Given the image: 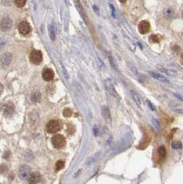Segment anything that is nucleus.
I'll use <instances>...</instances> for the list:
<instances>
[{"label":"nucleus","instance_id":"obj_5","mask_svg":"<svg viewBox=\"0 0 183 184\" xmlns=\"http://www.w3.org/2000/svg\"><path fill=\"white\" fill-rule=\"evenodd\" d=\"M105 85V88L107 90V91L110 93L112 97H115L116 99H120V97H119V94H118V93L116 90L114 85L113 84V82H112V81L110 79H108L106 80Z\"/></svg>","mask_w":183,"mask_h":184},{"label":"nucleus","instance_id":"obj_12","mask_svg":"<svg viewBox=\"0 0 183 184\" xmlns=\"http://www.w3.org/2000/svg\"><path fill=\"white\" fill-rule=\"evenodd\" d=\"M28 180L30 183H37L42 180V175L39 172H33L30 175Z\"/></svg>","mask_w":183,"mask_h":184},{"label":"nucleus","instance_id":"obj_32","mask_svg":"<svg viewBox=\"0 0 183 184\" xmlns=\"http://www.w3.org/2000/svg\"><path fill=\"white\" fill-rule=\"evenodd\" d=\"M175 112H176V113H179V114H183V109L182 108L177 109V110H175Z\"/></svg>","mask_w":183,"mask_h":184},{"label":"nucleus","instance_id":"obj_30","mask_svg":"<svg viewBox=\"0 0 183 184\" xmlns=\"http://www.w3.org/2000/svg\"><path fill=\"white\" fill-rule=\"evenodd\" d=\"M6 170H7V167H6V165H1V167H0V172H5V171Z\"/></svg>","mask_w":183,"mask_h":184},{"label":"nucleus","instance_id":"obj_18","mask_svg":"<svg viewBox=\"0 0 183 184\" xmlns=\"http://www.w3.org/2000/svg\"><path fill=\"white\" fill-rule=\"evenodd\" d=\"M48 34H49V37L50 39L52 41H55V38H56V34H55V29H54L52 26V25H48Z\"/></svg>","mask_w":183,"mask_h":184},{"label":"nucleus","instance_id":"obj_11","mask_svg":"<svg viewBox=\"0 0 183 184\" xmlns=\"http://www.w3.org/2000/svg\"><path fill=\"white\" fill-rule=\"evenodd\" d=\"M12 60V55L11 54L8 53H5L2 56L1 58V64L3 67H6L7 66L9 65V64L10 63Z\"/></svg>","mask_w":183,"mask_h":184},{"label":"nucleus","instance_id":"obj_23","mask_svg":"<svg viewBox=\"0 0 183 184\" xmlns=\"http://www.w3.org/2000/svg\"><path fill=\"white\" fill-rule=\"evenodd\" d=\"M158 154L159 155L161 156V157H166L167 151L164 146H161V147L158 148Z\"/></svg>","mask_w":183,"mask_h":184},{"label":"nucleus","instance_id":"obj_24","mask_svg":"<svg viewBox=\"0 0 183 184\" xmlns=\"http://www.w3.org/2000/svg\"><path fill=\"white\" fill-rule=\"evenodd\" d=\"M26 1L27 0H15V4L18 8H21L25 6Z\"/></svg>","mask_w":183,"mask_h":184},{"label":"nucleus","instance_id":"obj_34","mask_svg":"<svg viewBox=\"0 0 183 184\" xmlns=\"http://www.w3.org/2000/svg\"><path fill=\"white\" fill-rule=\"evenodd\" d=\"M9 155H10L9 152H7L6 154H4V158H6V159H7V158H8Z\"/></svg>","mask_w":183,"mask_h":184},{"label":"nucleus","instance_id":"obj_3","mask_svg":"<svg viewBox=\"0 0 183 184\" xmlns=\"http://www.w3.org/2000/svg\"><path fill=\"white\" fill-rule=\"evenodd\" d=\"M30 59L31 62L34 64H39L43 61V55L40 50H34L31 52L30 55Z\"/></svg>","mask_w":183,"mask_h":184},{"label":"nucleus","instance_id":"obj_22","mask_svg":"<svg viewBox=\"0 0 183 184\" xmlns=\"http://www.w3.org/2000/svg\"><path fill=\"white\" fill-rule=\"evenodd\" d=\"M64 166H65L64 161H61V160L58 161L57 162V163H56V170H57V171L61 170H62V169L64 168Z\"/></svg>","mask_w":183,"mask_h":184},{"label":"nucleus","instance_id":"obj_17","mask_svg":"<svg viewBox=\"0 0 183 184\" xmlns=\"http://www.w3.org/2000/svg\"><path fill=\"white\" fill-rule=\"evenodd\" d=\"M108 60H109V61H110V65H111V66L112 67V68H113L114 70H118L117 64H116V62L115 59H114V58L113 57L112 55L110 54V53H108Z\"/></svg>","mask_w":183,"mask_h":184},{"label":"nucleus","instance_id":"obj_20","mask_svg":"<svg viewBox=\"0 0 183 184\" xmlns=\"http://www.w3.org/2000/svg\"><path fill=\"white\" fill-rule=\"evenodd\" d=\"M172 148L174 150H179L182 148V144L180 141H174L172 143Z\"/></svg>","mask_w":183,"mask_h":184},{"label":"nucleus","instance_id":"obj_21","mask_svg":"<svg viewBox=\"0 0 183 184\" xmlns=\"http://www.w3.org/2000/svg\"><path fill=\"white\" fill-rule=\"evenodd\" d=\"M151 123H152V124H153L154 127L155 129L157 131H159L161 129V123H160L159 121L157 119H156V118H153V119H151Z\"/></svg>","mask_w":183,"mask_h":184},{"label":"nucleus","instance_id":"obj_25","mask_svg":"<svg viewBox=\"0 0 183 184\" xmlns=\"http://www.w3.org/2000/svg\"><path fill=\"white\" fill-rule=\"evenodd\" d=\"M102 110H103V114H105V119H111L110 111H109V110H108V108H105V107H103Z\"/></svg>","mask_w":183,"mask_h":184},{"label":"nucleus","instance_id":"obj_19","mask_svg":"<svg viewBox=\"0 0 183 184\" xmlns=\"http://www.w3.org/2000/svg\"><path fill=\"white\" fill-rule=\"evenodd\" d=\"M41 99H42V95L39 93H38V92L34 93L31 95V101H33V102H39Z\"/></svg>","mask_w":183,"mask_h":184},{"label":"nucleus","instance_id":"obj_27","mask_svg":"<svg viewBox=\"0 0 183 184\" xmlns=\"http://www.w3.org/2000/svg\"><path fill=\"white\" fill-rule=\"evenodd\" d=\"M149 41H151V42H154V43H156H156H158L159 39L157 35L152 34L151 36L149 37Z\"/></svg>","mask_w":183,"mask_h":184},{"label":"nucleus","instance_id":"obj_15","mask_svg":"<svg viewBox=\"0 0 183 184\" xmlns=\"http://www.w3.org/2000/svg\"><path fill=\"white\" fill-rule=\"evenodd\" d=\"M175 15H176L175 10L172 8H167L164 9L163 11V15L164 18L167 19H171L174 18L175 17Z\"/></svg>","mask_w":183,"mask_h":184},{"label":"nucleus","instance_id":"obj_6","mask_svg":"<svg viewBox=\"0 0 183 184\" xmlns=\"http://www.w3.org/2000/svg\"><path fill=\"white\" fill-rule=\"evenodd\" d=\"M19 32L23 35H27L31 31V27L27 21H21L18 26Z\"/></svg>","mask_w":183,"mask_h":184},{"label":"nucleus","instance_id":"obj_9","mask_svg":"<svg viewBox=\"0 0 183 184\" xmlns=\"http://www.w3.org/2000/svg\"><path fill=\"white\" fill-rule=\"evenodd\" d=\"M54 77H55V73L52 69L47 68L42 72V77L46 82L52 81L54 79Z\"/></svg>","mask_w":183,"mask_h":184},{"label":"nucleus","instance_id":"obj_7","mask_svg":"<svg viewBox=\"0 0 183 184\" xmlns=\"http://www.w3.org/2000/svg\"><path fill=\"white\" fill-rule=\"evenodd\" d=\"M13 27V21L9 18H4L0 22V28L3 31H8Z\"/></svg>","mask_w":183,"mask_h":184},{"label":"nucleus","instance_id":"obj_28","mask_svg":"<svg viewBox=\"0 0 183 184\" xmlns=\"http://www.w3.org/2000/svg\"><path fill=\"white\" fill-rule=\"evenodd\" d=\"M147 104L152 111H156V106H154V104H153L149 100H147Z\"/></svg>","mask_w":183,"mask_h":184},{"label":"nucleus","instance_id":"obj_14","mask_svg":"<svg viewBox=\"0 0 183 184\" xmlns=\"http://www.w3.org/2000/svg\"><path fill=\"white\" fill-rule=\"evenodd\" d=\"M14 111H15V107H14V105L11 103L7 104L4 106V115L7 116V117L11 116L13 114Z\"/></svg>","mask_w":183,"mask_h":184},{"label":"nucleus","instance_id":"obj_36","mask_svg":"<svg viewBox=\"0 0 183 184\" xmlns=\"http://www.w3.org/2000/svg\"><path fill=\"white\" fill-rule=\"evenodd\" d=\"M182 19H183V12L182 13Z\"/></svg>","mask_w":183,"mask_h":184},{"label":"nucleus","instance_id":"obj_29","mask_svg":"<svg viewBox=\"0 0 183 184\" xmlns=\"http://www.w3.org/2000/svg\"><path fill=\"white\" fill-rule=\"evenodd\" d=\"M174 96L176 97V98H177L178 99H179L180 101H181L183 102V95H180V93H174Z\"/></svg>","mask_w":183,"mask_h":184},{"label":"nucleus","instance_id":"obj_2","mask_svg":"<svg viewBox=\"0 0 183 184\" xmlns=\"http://www.w3.org/2000/svg\"><path fill=\"white\" fill-rule=\"evenodd\" d=\"M53 146L57 148H61L64 147L66 143V139L63 136L61 135H56L52 139Z\"/></svg>","mask_w":183,"mask_h":184},{"label":"nucleus","instance_id":"obj_37","mask_svg":"<svg viewBox=\"0 0 183 184\" xmlns=\"http://www.w3.org/2000/svg\"><path fill=\"white\" fill-rule=\"evenodd\" d=\"M182 79H183V77H182Z\"/></svg>","mask_w":183,"mask_h":184},{"label":"nucleus","instance_id":"obj_10","mask_svg":"<svg viewBox=\"0 0 183 184\" xmlns=\"http://www.w3.org/2000/svg\"><path fill=\"white\" fill-rule=\"evenodd\" d=\"M149 74L151 75L153 78H154L155 79H157L160 81V82H164V83H169V81L167 79V78L166 77H164V75H162L161 73L158 72H155L153 71H150L149 72Z\"/></svg>","mask_w":183,"mask_h":184},{"label":"nucleus","instance_id":"obj_16","mask_svg":"<svg viewBox=\"0 0 183 184\" xmlns=\"http://www.w3.org/2000/svg\"><path fill=\"white\" fill-rule=\"evenodd\" d=\"M130 95H131V96H132V99H134V101H135V103H136V104H137V106H138V107H141L142 100H141V98H140V95H138V93H136L135 90H131Z\"/></svg>","mask_w":183,"mask_h":184},{"label":"nucleus","instance_id":"obj_33","mask_svg":"<svg viewBox=\"0 0 183 184\" xmlns=\"http://www.w3.org/2000/svg\"><path fill=\"white\" fill-rule=\"evenodd\" d=\"M2 92H3V85L0 84V95H2Z\"/></svg>","mask_w":183,"mask_h":184},{"label":"nucleus","instance_id":"obj_31","mask_svg":"<svg viewBox=\"0 0 183 184\" xmlns=\"http://www.w3.org/2000/svg\"><path fill=\"white\" fill-rule=\"evenodd\" d=\"M92 8H93V10H95V12L96 13H97V14L99 13V9H98V8L96 6V5H94Z\"/></svg>","mask_w":183,"mask_h":184},{"label":"nucleus","instance_id":"obj_26","mask_svg":"<svg viewBox=\"0 0 183 184\" xmlns=\"http://www.w3.org/2000/svg\"><path fill=\"white\" fill-rule=\"evenodd\" d=\"M63 116L66 117H71L72 115V111L70 110V108H66V109L64 110L63 112Z\"/></svg>","mask_w":183,"mask_h":184},{"label":"nucleus","instance_id":"obj_38","mask_svg":"<svg viewBox=\"0 0 183 184\" xmlns=\"http://www.w3.org/2000/svg\"><path fill=\"white\" fill-rule=\"evenodd\" d=\"M142 1H143V0H142Z\"/></svg>","mask_w":183,"mask_h":184},{"label":"nucleus","instance_id":"obj_4","mask_svg":"<svg viewBox=\"0 0 183 184\" xmlns=\"http://www.w3.org/2000/svg\"><path fill=\"white\" fill-rule=\"evenodd\" d=\"M31 175V168L27 165H21L19 168V176L20 179L26 180Z\"/></svg>","mask_w":183,"mask_h":184},{"label":"nucleus","instance_id":"obj_1","mask_svg":"<svg viewBox=\"0 0 183 184\" xmlns=\"http://www.w3.org/2000/svg\"><path fill=\"white\" fill-rule=\"evenodd\" d=\"M61 128V124L59 121H57V120H52L48 122L46 125L48 133H51V134H55L57 133L58 131L60 130Z\"/></svg>","mask_w":183,"mask_h":184},{"label":"nucleus","instance_id":"obj_13","mask_svg":"<svg viewBox=\"0 0 183 184\" xmlns=\"http://www.w3.org/2000/svg\"><path fill=\"white\" fill-rule=\"evenodd\" d=\"M156 68L159 71H161V72L167 74V75H169V76L174 77V76H176V74H177V72H176V71L170 70V69L165 68L164 67L162 66H161V65H158V66H156Z\"/></svg>","mask_w":183,"mask_h":184},{"label":"nucleus","instance_id":"obj_8","mask_svg":"<svg viewBox=\"0 0 183 184\" xmlns=\"http://www.w3.org/2000/svg\"><path fill=\"white\" fill-rule=\"evenodd\" d=\"M150 24L147 21L143 20L141 21L138 24V31H139L140 33L142 34H146L149 32L150 30Z\"/></svg>","mask_w":183,"mask_h":184},{"label":"nucleus","instance_id":"obj_35","mask_svg":"<svg viewBox=\"0 0 183 184\" xmlns=\"http://www.w3.org/2000/svg\"><path fill=\"white\" fill-rule=\"evenodd\" d=\"M119 1L121 2V3H125V2H127V0H119Z\"/></svg>","mask_w":183,"mask_h":184}]
</instances>
